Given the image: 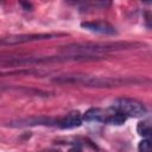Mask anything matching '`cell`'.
I'll return each mask as SVG.
<instances>
[{
	"label": "cell",
	"mask_w": 152,
	"mask_h": 152,
	"mask_svg": "<svg viewBox=\"0 0 152 152\" xmlns=\"http://www.w3.org/2000/svg\"><path fill=\"white\" fill-rule=\"evenodd\" d=\"M137 132H138V134L148 138L151 135V125H150V121H147V120L140 121L138 124V126H137Z\"/></svg>",
	"instance_id": "cell-11"
},
{
	"label": "cell",
	"mask_w": 152,
	"mask_h": 152,
	"mask_svg": "<svg viewBox=\"0 0 152 152\" xmlns=\"http://www.w3.org/2000/svg\"><path fill=\"white\" fill-rule=\"evenodd\" d=\"M57 83H70V84H81L83 87L91 88H113L129 84H138L148 82L146 78H134V77H109V76H88V75H62L52 80Z\"/></svg>",
	"instance_id": "cell-1"
},
{
	"label": "cell",
	"mask_w": 152,
	"mask_h": 152,
	"mask_svg": "<svg viewBox=\"0 0 152 152\" xmlns=\"http://www.w3.org/2000/svg\"><path fill=\"white\" fill-rule=\"evenodd\" d=\"M61 34L55 33H33V34H18V36H10V37H0V45H17L23 43H30L36 40H44L51 39Z\"/></svg>",
	"instance_id": "cell-6"
},
{
	"label": "cell",
	"mask_w": 152,
	"mask_h": 152,
	"mask_svg": "<svg viewBox=\"0 0 152 152\" xmlns=\"http://www.w3.org/2000/svg\"><path fill=\"white\" fill-rule=\"evenodd\" d=\"M138 150H139V152H151L152 151L151 140L148 138L147 139H142L138 145Z\"/></svg>",
	"instance_id": "cell-12"
},
{
	"label": "cell",
	"mask_w": 152,
	"mask_h": 152,
	"mask_svg": "<svg viewBox=\"0 0 152 152\" xmlns=\"http://www.w3.org/2000/svg\"><path fill=\"white\" fill-rule=\"evenodd\" d=\"M107 116V109H102L99 107H93L89 108L88 110H86L82 114V120L91 122V121H96V122H104Z\"/></svg>",
	"instance_id": "cell-9"
},
{
	"label": "cell",
	"mask_w": 152,
	"mask_h": 152,
	"mask_svg": "<svg viewBox=\"0 0 152 152\" xmlns=\"http://www.w3.org/2000/svg\"><path fill=\"white\" fill-rule=\"evenodd\" d=\"M139 46H141L140 43L133 42H82L68 44L62 49V51L66 55H84L99 57V55L102 53L135 49Z\"/></svg>",
	"instance_id": "cell-2"
},
{
	"label": "cell",
	"mask_w": 152,
	"mask_h": 152,
	"mask_svg": "<svg viewBox=\"0 0 152 152\" xmlns=\"http://www.w3.org/2000/svg\"><path fill=\"white\" fill-rule=\"evenodd\" d=\"M82 114L78 110H72L68 113L64 118L58 120V127L62 129H70L75 127H80L82 125Z\"/></svg>",
	"instance_id": "cell-8"
},
{
	"label": "cell",
	"mask_w": 152,
	"mask_h": 152,
	"mask_svg": "<svg viewBox=\"0 0 152 152\" xmlns=\"http://www.w3.org/2000/svg\"><path fill=\"white\" fill-rule=\"evenodd\" d=\"M81 26L86 30L102 33V34H110V36L116 34L115 27L112 26L110 24L106 23V21H84L81 24Z\"/></svg>",
	"instance_id": "cell-7"
},
{
	"label": "cell",
	"mask_w": 152,
	"mask_h": 152,
	"mask_svg": "<svg viewBox=\"0 0 152 152\" xmlns=\"http://www.w3.org/2000/svg\"><path fill=\"white\" fill-rule=\"evenodd\" d=\"M102 57L97 56H84V55H57V56H37V57H12L7 59H0V64L4 65H33V64H45V63H57V62H84V61H96Z\"/></svg>",
	"instance_id": "cell-3"
},
{
	"label": "cell",
	"mask_w": 152,
	"mask_h": 152,
	"mask_svg": "<svg viewBox=\"0 0 152 152\" xmlns=\"http://www.w3.org/2000/svg\"><path fill=\"white\" fill-rule=\"evenodd\" d=\"M126 120H127V116L124 115L122 113L116 112V110H114L112 108H108L107 109V116H106V120H104L106 124L119 126V125H122Z\"/></svg>",
	"instance_id": "cell-10"
},
{
	"label": "cell",
	"mask_w": 152,
	"mask_h": 152,
	"mask_svg": "<svg viewBox=\"0 0 152 152\" xmlns=\"http://www.w3.org/2000/svg\"><path fill=\"white\" fill-rule=\"evenodd\" d=\"M21 6H24L26 11H28V8H31V7H32V6H31V4H25V2H21Z\"/></svg>",
	"instance_id": "cell-14"
},
{
	"label": "cell",
	"mask_w": 152,
	"mask_h": 152,
	"mask_svg": "<svg viewBox=\"0 0 152 152\" xmlns=\"http://www.w3.org/2000/svg\"><path fill=\"white\" fill-rule=\"evenodd\" d=\"M68 152H82V150H81L80 147H76V146H75V147H71Z\"/></svg>",
	"instance_id": "cell-13"
},
{
	"label": "cell",
	"mask_w": 152,
	"mask_h": 152,
	"mask_svg": "<svg viewBox=\"0 0 152 152\" xmlns=\"http://www.w3.org/2000/svg\"><path fill=\"white\" fill-rule=\"evenodd\" d=\"M112 109L122 113L127 118H140L144 116L147 113V108L145 104L135 99H128V97H121L115 100L110 107Z\"/></svg>",
	"instance_id": "cell-4"
},
{
	"label": "cell",
	"mask_w": 152,
	"mask_h": 152,
	"mask_svg": "<svg viewBox=\"0 0 152 152\" xmlns=\"http://www.w3.org/2000/svg\"><path fill=\"white\" fill-rule=\"evenodd\" d=\"M0 76H1V72H0Z\"/></svg>",
	"instance_id": "cell-15"
},
{
	"label": "cell",
	"mask_w": 152,
	"mask_h": 152,
	"mask_svg": "<svg viewBox=\"0 0 152 152\" xmlns=\"http://www.w3.org/2000/svg\"><path fill=\"white\" fill-rule=\"evenodd\" d=\"M59 119L48 118V116H31L11 120L6 124V126L12 128H21V127H34V126H57Z\"/></svg>",
	"instance_id": "cell-5"
}]
</instances>
